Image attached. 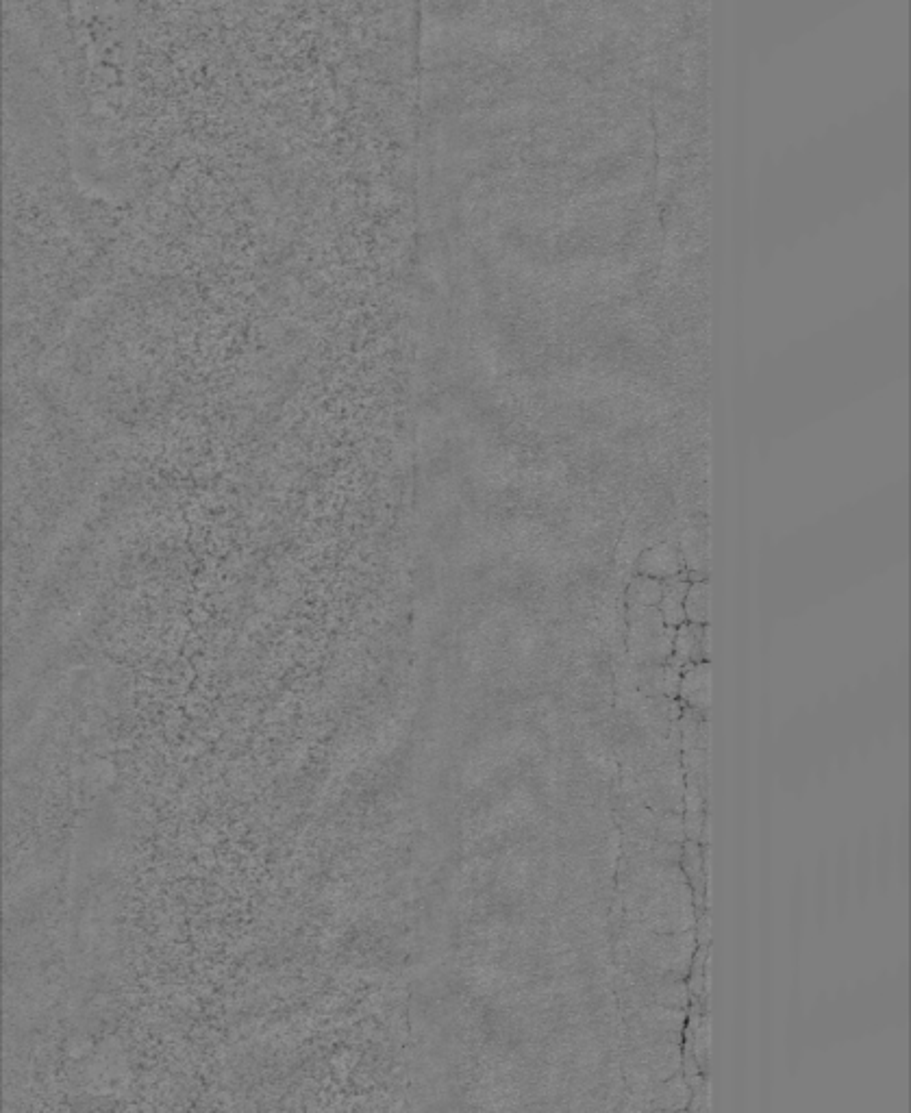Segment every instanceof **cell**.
<instances>
[{
	"mask_svg": "<svg viewBox=\"0 0 911 1113\" xmlns=\"http://www.w3.org/2000/svg\"><path fill=\"white\" fill-rule=\"evenodd\" d=\"M694 937L698 946H711V909L696 911Z\"/></svg>",
	"mask_w": 911,
	"mask_h": 1113,
	"instance_id": "e0dca14e",
	"label": "cell"
},
{
	"mask_svg": "<svg viewBox=\"0 0 911 1113\" xmlns=\"http://www.w3.org/2000/svg\"><path fill=\"white\" fill-rule=\"evenodd\" d=\"M635 572L646 574L659 581H666L685 572V561L681 550L672 542H659L651 548H644L638 561H635Z\"/></svg>",
	"mask_w": 911,
	"mask_h": 1113,
	"instance_id": "5b68a950",
	"label": "cell"
},
{
	"mask_svg": "<svg viewBox=\"0 0 911 1113\" xmlns=\"http://www.w3.org/2000/svg\"><path fill=\"white\" fill-rule=\"evenodd\" d=\"M711 661H696L685 666L679 683V703L696 711H711Z\"/></svg>",
	"mask_w": 911,
	"mask_h": 1113,
	"instance_id": "8992f818",
	"label": "cell"
},
{
	"mask_svg": "<svg viewBox=\"0 0 911 1113\" xmlns=\"http://www.w3.org/2000/svg\"><path fill=\"white\" fill-rule=\"evenodd\" d=\"M701 844H703V846H711V816L705 820L703 835H701Z\"/></svg>",
	"mask_w": 911,
	"mask_h": 1113,
	"instance_id": "ac0fdd59",
	"label": "cell"
},
{
	"mask_svg": "<svg viewBox=\"0 0 911 1113\" xmlns=\"http://www.w3.org/2000/svg\"><path fill=\"white\" fill-rule=\"evenodd\" d=\"M685 620L694 624H709L711 618V585L707 579L690 581L685 594Z\"/></svg>",
	"mask_w": 911,
	"mask_h": 1113,
	"instance_id": "7c38bea8",
	"label": "cell"
},
{
	"mask_svg": "<svg viewBox=\"0 0 911 1113\" xmlns=\"http://www.w3.org/2000/svg\"><path fill=\"white\" fill-rule=\"evenodd\" d=\"M681 768L685 783H696L711 792V748L681 750Z\"/></svg>",
	"mask_w": 911,
	"mask_h": 1113,
	"instance_id": "8fae6325",
	"label": "cell"
},
{
	"mask_svg": "<svg viewBox=\"0 0 911 1113\" xmlns=\"http://www.w3.org/2000/svg\"><path fill=\"white\" fill-rule=\"evenodd\" d=\"M655 837L670 844H683L685 842L683 814H679V811H664V814H657Z\"/></svg>",
	"mask_w": 911,
	"mask_h": 1113,
	"instance_id": "5bb4252c",
	"label": "cell"
},
{
	"mask_svg": "<svg viewBox=\"0 0 911 1113\" xmlns=\"http://www.w3.org/2000/svg\"><path fill=\"white\" fill-rule=\"evenodd\" d=\"M692 1111H711V1077L705 1074V1079L701 1083H696L692 1087V1098H690V1107Z\"/></svg>",
	"mask_w": 911,
	"mask_h": 1113,
	"instance_id": "2e32d148",
	"label": "cell"
},
{
	"mask_svg": "<svg viewBox=\"0 0 911 1113\" xmlns=\"http://www.w3.org/2000/svg\"><path fill=\"white\" fill-rule=\"evenodd\" d=\"M661 598V581L635 572L627 583L625 603L627 607H657Z\"/></svg>",
	"mask_w": 911,
	"mask_h": 1113,
	"instance_id": "4fadbf2b",
	"label": "cell"
},
{
	"mask_svg": "<svg viewBox=\"0 0 911 1113\" xmlns=\"http://www.w3.org/2000/svg\"><path fill=\"white\" fill-rule=\"evenodd\" d=\"M688 587H690V577L685 572L677 574V577L672 579L661 581V598L657 609L670 627H679V624L688 622L685 620V607H683Z\"/></svg>",
	"mask_w": 911,
	"mask_h": 1113,
	"instance_id": "ba28073f",
	"label": "cell"
},
{
	"mask_svg": "<svg viewBox=\"0 0 911 1113\" xmlns=\"http://www.w3.org/2000/svg\"><path fill=\"white\" fill-rule=\"evenodd\" d=\"M683 668L677 666L675 661H664V664H644L635 670V687L642 696L648 698H677L679 696V683H681Z\"/></svg>",
	"mask_w": 911,
	"mask_h": 1113,
	"instance_id": "277c9868",
	"label": "cell"
},
{
	"mask_svg": "<svg viewBox=\"0 0 911 1113\" xmlns=\"http://www.w3.org/2000/svg\"><path fill=\"white\" fill-rule=\"evenodd\" d=\"M677 666L685 668L696 661H711V627L709 624L683 622L675 631L672 657Z\"/></svg>",
	"mask_w": 911,
	"mask_h": 1113,
	"instance_id": "7a4b0ae2",
	"label": "cell"
},
{
	"mask_svg": "<svg viewBox=\"0 0 911 1113\" xmlns=\"http://www.w3.org/2000/svg\"><path fill=\"white\" fill-rule=\"evenodd\" d=\"M685 983H688V990H690L692 998L709 1005V996H711V946H696L694 957H692V966H690L688 979H685Z\"/></svg>",
	"mask_w": 911,
	"mask_h": 1113,
	"instance_id": "30bf717a",
	"label": "cell"
},
{
	"mask_svg": "<svg viewBox=\"0 0 911 1113\" xmlns=\"http://www.w3.org/2000/svg\"><path fill=\"white\" fill-rule=\"evenodd\" d=\"M681 555L685 561V570L694 572L690 581L707 579L709 570V533L701 531V527L685 529L681 535Z\"/></svg>",
	"mask_w": 911,
	"mask_h": 1113,
	"instance_id": "52a82bcc",
	"label": "cell"
},
{
	"mask_svg": "<svg viewBox=\"0 0 911 1113\" xmlns=\"http://www.w3.org/2000/svg\"><path fill=\"white\" fill-rule=\"evenodd\" d=\"M677 627L666 624L657 607H627V657L638 666L664 664L672 657Z\"/></svg>",
	"mask_w": 911,
	"mask_h": 1113,
	"instance_id": "6da1fadb",
	"label": "cell"
},
{
	"mask_svg": "<svg viewBox=\"0 0 911 1113\" xmlns=\"http://www.w3.org/2000/svg\"><path fill=\"white\" fill-rule=\"evenodd\" d=\"M707 818H709V809L707 811H683L685 840H692V842L701 844V835H703V827H705Z\"/></svg>",
	"mask_w": 911,
	"mask_h": 1113,
	"instance_id": "9a60e30c",
	"label": "cell"
},
{
	"mask_svg": "<svg viewBox=\"0 0 911 1113\" xmlns=\"http://www.w3.org/2000/svg\"><path fill=\"white\" fill-rule=\"evenodd\" d=\"M679 866L692 887V898L696 911L711 909V874L705 870V850L703 844L685 840Z\"/></svg>",
	"mask_w": 911,
	"mask_h": 1113,
	"instance_id": "3957f363",
	"label": "cell"
},
{
	"mask_svg": "<svg viewBox=\"0 0 911 1113\" xmlns=\"http://www.w3.org/2000/svg\"><path fill=\"white\" fill-rule=\"evenodd\" d=\"M679 742H681V750L711 748L709 714L683 707L679 716Z\"/></svg>",
	"mask_w": 911,
	"mask_h": 1113,
	"instance_id": "9c48e42d",
	"label": "cell"
}]
</instances>
